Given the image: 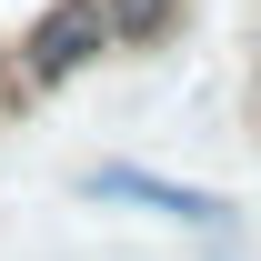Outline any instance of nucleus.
<instances>
[{"mask_svg":"<svg viewBox=\"0 0 261 261\" xmlns=\"http://www.w3.org/2000/svg\"><path fill=\"white\" fill-rule=\"evenodd\" d=\"M81 201H111V211H151V221L191 231V241H221V251H241V211H231L221 191L181 181V171H151V161H91V171H81Z\"/></svg>","mask_w":261,"mask_h":261,"instance_id":"obj_1","label":"nucleus"},{"mask_svg":"<svg viewBox=\"0 0 261 261\" xmlns=\"http://www.w3.org/2000/svg\"><path fill=\"white\" fill-rule=\"evenodd\" d=\"M31 111H40V91L20 81V70H10V50H0V130H20Z\"/></svg>","mask_w":261,"mask_h":261,"instance_id":"obj_4","label":"nucleus"},{"mask_svg":"<svg viewBox=\"0 0 261 261\" xmlns=\"http://www.w3.org/2000/svg\"><path fill=\"white\" fill-rule=\"evenodd\" d=\"M100 61H121V40H111V10H100V0H40L31 31L10 40V70H20L40 100L70 91V81H91Z\"/></svg>","mask_w":261,"mask_h":261,"instance_id":"obj_2","label":"nucleus"},{"mask_svg":"<svg viewBox=\"0 0 261 261\" xmlns=\"http://www.w3.org/2000/svg\"><path fill=\"white\" fill-rule=\"evenodd\" d=\"M100 10H111V40L121 50H171V40L191 31L201 0H100Z\"/></svg>","mask_w":261,"mask_h":261,"instance_id":"obj_3","label":"nucleus"}]
</instances>
